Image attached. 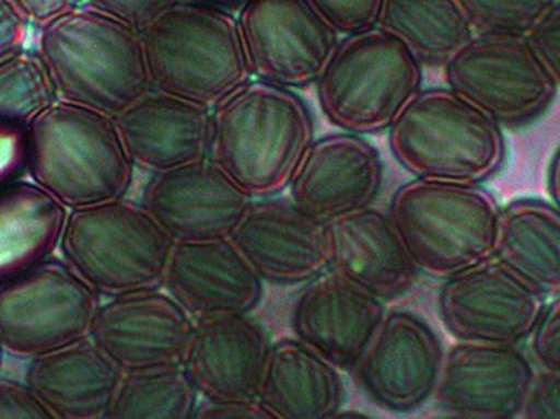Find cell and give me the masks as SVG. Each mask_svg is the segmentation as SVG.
Segmentation results:
<instances>
[{"label":"cell","instance_id":"6","mask_svg":"<svg viewBox=\"0 0 560 419\" xmlns=\"http://www.w3.org/2000/svg\"><path fill=\"white\" fill-rule=\"evenodd\" d=\"M387 211L421 273L444 280L495 259L502 207L482 186L413 179Z\"/></svg>","mask_w":560,"mask_h":419},{"label":"cell","instance_id":"30","mask_svg":"<svg viewBox=\"0 0 560 419\" xmlns=\"http://www.w3.org/2000/svg\"><path fill=\"white\" fill-rule=\"evenodd\" d=\"M58 101L38 53L22 49L0 61V124L26 127Z\"/></svg>","mask_w":560,"mask_h":419},{"label":"cell","instance_id":"46","mask_svg":"<svg viewBox=\"0 0 560 419\" xmlns=\"http://www.w3.org/2000/svg\"><path fill=\"white\" fill-rule=\"evenodd\" d=\"M2 354H3V351H2V348H0V365H2Z\"/></svg>","mask_w":560,"mask_h":419},{"label":"cell","instance_id":"40","mask_svg":"<svg viewBox=\"0 0 560 419\" xmlns=\"http://www.w3.org/2000/svg\"><path fill=\"white\" fill-rule=\"evenodd\" d=\"M28 26L9 0H0V61L25 49Z\"/></svg>","mask_w":560,"mask_h":419},{"label":"cell","instance_id":"24","mask_svg":"<svg viewBox=\"0 0 560 419\" xmlns=\"http://www.w3.org/2000/svg\"><path fill=\"white\" fill-rule=\"evenodd\" d=\"M124 372L91 339L30 359L23 384L59 419H107Z\"/></svg>","mask_w":560,"mask_h":419},{"label":"cell","instance_id":"13","mask_svg":"<svg viewBox=\"0 0 560 419\" xmlns=\"http://www.w3.org/2000/svg\"><path fill=\"white\" fill-rule=\"evenodd\" d=\"M236 19L253 79L279 88L315 84L339 43L306 0H248Z\"/></svg>","mask_w":560,"mask_h":419},{"label":"cell","instance_id":"14","mask_svg":"<svg viewBox=\"0 0 560 419\" xmlns=\"http://www.w3.org/2000/svg\"><path fill=\"white\" fill-rule=\"evenodd\" d=\"M196 319L164 289L110 296L98 306L91 339L124 374L183 365Z\"/></svg>","mask_w":560,"mask_h":419},{"label":"cell","instance_id":"2","mask_svg":"<svg viewBox=\"0 0 560 419\" xmlns=\"http://www.w3.org/2000/svg\"><path fill=\"white\" fill-rule=\"evenodd\" d=\"M36 53L58 101L115 117L151 89L141 33L85 5L39 28Z\"/></svg>","mask_w":560,"mask_h":419},{"label":"cell","instance_id":"8","mask_svg":"<svg viewBox=\"0 0 560 419\" xmlns=\"http://www.w3.org/2000/svg\"><path fill=\"white\" fill-rule=\"evenodd\" d=\"M176 241L140 202L110 200L68 211L62 260L101 296L163 289Z\"/></svg>","mask_w":560,"mask_h":419},{"label":"cell","instance_id":"23","mask_svg":"<svg viewBox=\"0 0 560 419\" xmlns=\"http://www.w3.org/2000/svg\"><path fill=\"white\" fill-rule=\"evenodd\" d=\"M114 120L137 170L154 174L209 158L212 108L199 102L150 89Z\"/></svg>","mask_w":560,"mask_h":419},{"label":"cell","instance_id":"34","mask_svg":"<svg viewBox=\"0 0 560 419\" xmlns=\"http://www.w3.org/2000/svg\"><path fill=\"white\" fill-rule=\"evenodd\" d=\"M179 0H81V5L114 16L141 32Z\"/></svg>","mask_w":560,"mask_h":419},{"label":"cell","instance_id":"19","mask_svg":"<svg viewBox=\"0 0 560 419\" xmlns=\"http://www.w3.org/2000/svg\"><path fill=\"white\" fill-rule=\"evenodd\" d=\"M385 315L382 300L326 270L306 282L293 300L290 328L293 338L349 374Z\"/></svg>","mask_w":560,"mask_h":419},{"label":"cell","instance_id":"9","mask_svg":"<svg viewBox=\"0 0 560 419\" xmlns=\"http://www.w3.org/2000/svg\"><path fill=\"white\" fill-rule=\"evenodd\" d=\"M443 74L446 88L503 130L535 124L559 92L528 36L474 35L444 65Z\"/></svg>","mask_w":560,"mask_h":419},{"label":"cell","instance_id":"35","mask_svg":"<svg viewBox=\"0 0 560 419\" xmlns=\"http://www.w3.org/2000/svg\"><path fill=\"white\" fill-rule=\"evenodd\" d=\"M0 419H59L23 382L0 377Z\"/></svg>","mask_w":560,"mask_h":419},{"label":"cell","instance_id":"29","mask_svg":"<svg viewBox=\"0 0 560 419\" xmlns=\"http://www.w3.org/2000/svg\"><path fill=\"white\" fill-rule=\"evenodd\" d=\"M199 394L183 365L127 372L107 419H192Z\"/></svg>","mask_w":560,"mask_h":419},{"label":"cell","instance_id":"7","mask_svg":"<svg viewBox=\"0 0 560 419\" xmlns=\"http://www.w3.org/2000/svg\"><path fill=\"white\" fill-rule=\"evenodd\" d=\"M424 68L384 30L339 38L315 82L323 117L348 133H384L423 89Z\"/></svg>","mask_w":560,"mask_h":419},{"label":"cell","instance_id":"3","mask_svg":"<svg viewBox=\"0 0 560 419\" xmlns=\"http://www.w3.org/2000/svg\"><path fill=\"white\" fill-rule=\"evenodd\" d=\"M25 130L30 181L66 209L125 199L137 167L114 117L56 101Z\"/></svg>","mask_w":560,"mask_h":419},{"label":"cell","instance_id":"20","mask_svg":"<svg viewBox=\"0 0 560 419\" xmlns=\"http://www.w3.org/2000/svg\"><path fill=\"white\" fill-rule=\"evenodd\" d=\"M258 276L230 237L176 243L163 289L196 319L252 315L265 299Z\"/></svg>","mask_w":560,"mask_h":419},{"label":"cell","instance_id":"45","mask_svg":"<svg viewBox=\"0 0 560 419\" xmlns=\"http://www.w3.org/2000/svg\"><path fill=\"white\" fill-rule=\"evenodd\" d=\"M440 419H487V418L463 417V415H446V417H443Z\"/></svg>","mask_w":560,"mask_h":419},{"label":"cell","instance_id":"22","mask_svg":"<svg viewBox=\"0 0 560 419\" xmlns=\"http://www.w3.org/2000/svg\"><path fill=\"white\" fill-rule=\"evenodd\" d=\"M328 270L382 302L407 295L418 277L387 210L369 207L328 223Z\"/></svg>","mask_w":560,"mask_h":419},{"label":"cell","instance_id":"31","mask_svg":"<svg viewBox=\"0 0 560 419\" xmlns=\"http://www.w3.org/2000/svg\"><path fill=\"white\" fill-rule=\"evenodd\" d=\"M476 35L529 36L558 0H457Z\"/></svg>","mask_w":560,"mask_h":419},{"label":"cell","instance_id":"32","mask_svg":"<svg viewBox=\"0 0 560 419\" xmlns=\"http://www.w3.org/2000/svg\"><path fill=\"white\" fill-rule=\"evenodd\" d=\"M339 36L358 35L375 28L384 0H306Z\"/></svg>","mask_w":560,"mask_h":419},{"label":"cell","instance_id":"26","mask_svg":"<svg viewBox=\"0 0 560 419\" xmlns=\"http://www.w3.org/2000/svg\"><path fill=\"white\" fill-rule=\"evenodd\" d=\"M495 259L546 300L560 295V210L525 197L503 207Z\"/></svg>","mask_w":560,"mask_h":419},{"label":"cell","instance_id":"41","mask_svg":"<svg viewBox=\"0 0 560 419\" xmlns=\"http://www.w3.org/2000/svg\"><path fill=\"white\" fill-rule=\"evenodd\" d=\"M30 26L43 28L81 5V0H9Z\"/></svg>","mask_w":560,"mask_h":419},{"label":"cell","instance_id":"36","mask_svg":"<svg viewBox=\"0 0 560 419\" xmlns=\"http://www.w3.org/2000/svg\"><path fill=\"white\" fill-rule=\"evenodd\" d=\"M26 154L25 127L0 124V189L26 174Z\"/></svg>","mask_w":560,"mask_h":419},{"label":"cell","instance_id":"1","mask_svg":"<svg viewBox=\"0 0 560 419\" xmlns=\"http://www.w3.org/2000/svg\"><path fill=\"white\" fill-rule=\"evenodd\" d=\"M315 131L312 107L299 92L252 79L212 108L209 158L253 199L280 196Z\"/></svg>","mask_w":560,"mask_h":419},{"label":"cell","instance_id":"5","mask_svg":"<svg viewBox=\"0 0 560 419\" xmlns=\"http://www.w3.org/2000/svg\"><path fill=\"white\" fill-rule=\"evenodd\" d=\"M140 33L151 89L213 108L253 79L235 13L179 0Z\"/></svg>","mask_w":560,"mask_h":419},{"label":"cell","instance_id":"16","mask_svg":"<svg viewBox=\"0 0 560 419\" xmlns=\"http://www.w3.org/2000/svg\"><path fill=\"white\" fill-rule=\"evenodd\" d=\"M230 240L271 286H305L328 270V223L290 197L253 199Z\"/></svg>","mask_w":560,"mask_h":419},{"label":"cell","instance_id":"10","mask_svg":"<svg viewBox=\"0 0 560 419\" xmlns=\"http://www.w3.org/2000/svg\"><path fill=\"white\" fill-rule=\"evenodd\" d=\"M101 303L65 260L49 257L0 282V348L30 361L84 341Z\"/></svg>","mask_w":560,"mask_h":419},{"label":"cell","instance_id":"12","mask_svg":"<svg viewBox=\"0 0 560 419\" xmlns=\"http://www.w3.org/2000/svg\"><path fill=\"white\" fill-rule=\"evenodd\" d=\"M446 351L436 329L420 313L392 310L349 374L382 410L413 414L436 395Z\"/></svg>","mask_w":560,"mask_h":419},{"label":"cell","instance_id":"27","mask_svg":"<svg viewBox=\"0 0 560 419\" xmlns=\"http://www.w3.org/2000/svg\"><path fill=\"white\" fill-rule=\"evenodd\" d=\"M68 211L32 181L0 189V282L52 257Z\"/></svg>","mask_w":560,"mask_h":419},{"label":"cell","instance_id":"38","mask_svg":"<svg viewBox=\"0 0 560 419\" xmlns=\"http://www.w3.org/2000/svg\"><path fill=\"white\" fill-rule=\"evenodd\" d=\"M528 38L560 89V2L546 13Z\"/></svg>","mask_w":560,"mask_h":419},{"label":"cell","instance_id":"44","mask_svg":"<svg viewBox=\"0 0 560 419\" xmlns=\"http://www.w3.org/2000/svg\"><path fill=\"white\" fill-rule=\"evenodd\" d=\"M326 419H375L374 417H371V415L362 414V411H355V410H342L336 411L335 415H331V417H328Z\"/></svg>","mask_w":560,"mask_h":419},{"label":"cell","instance_id":"39","mask_svg":"<svg viewBox=\"0 0 560 419\" xmlns=\"http://www.w3.org/2000/svg\"><path fill=\"white\" fill-rule=\"evenodd\" d=\"M192 419H280L266 405L256 400L209 401L203 400Z\"/></svg>","mask_w":560,"mask_h":419},{"label":"cell","instance_id":"43","mask_svg":"<svg viewBox=\"0 0 560 419\" xmlns=\"http://www.w3.org/2000/svg\"><path fill=\"white\" fill-rule=\"evenodd\" d=\"M186 2L202 3V5L215 7L233 13V10L238 12L248 0H186Z\"/></svg>","mask_w":560,"mask_h":419},{"label":"cell","instance_id":"21","mask_svg":"<svg viewBox=\"0 0 560 419\" xmlns=\"http://www.w3.org/2000/svg\"><path fill=\"white\" fill-rule=\"evenodd\" d=\"M271 346L253 315L197 319L183 369L203 400H256Z\"/></svg>","mask_w":560,"mask_h":419},{"label":"cell","instance_id":"42","mask_svg":"<svg viewBox=\"0 0 560 419\" xmlns=\"http://www.w3.org/2000/svg\"><path fill=\"white\" fill-rule=\"evenodd\" d=\"M548 193L551 202L560 210V148L552 156L548 170Z\"/></svg>","mask_w":560,"mask_h":419},{"label":"cell","instance_id":"33","mask_svg":"<svg viewBox=\"0 0 560 419\" xmlns=\"http://www.w3.org/2000/svg\"><path fill=\"white\" fill-rule=\"evenodd\" d=\"M528 342L538 371L560 375V295L546 305Z\"/></svg>","mask_w":560,"mask_h":419},{"label":"cell","instance_id":"17","mask_svg":"<svg viewBox=\"0 0 560 419\" xmlns=\"http://www.w3.org/2000/svg\"><path fill=\"white\" fill-rule=\"evenodd\" d=\"M385 177L384 156L369 137L336 131L315 138L287 190L296 206L329 223L374 207Z\"/></svg>","mask_w":560,"mask_h":419},{"label":"cell","instance_id":"18","mask_svg":"<svg viewBox=\"0 0 560 419\" xmlns=\"http://www.w3.org/2000/svg\"><path fill=\"white\" fill-rule=\"evenodd\" d=\"M538 372L523 346L454 342L434 400L447 415L520 419Z\"/></svg>","mask_w":560,"mask_h":419},{"label":"cell","instance_id":"37","mask_svg":"<svg viewBox=\"0 0 560 419\" xmlns=\"http://www.w3.org/2000/svg\"><path fill=\"white\" fill-rule=\"evenodd\" d=\"M520 419H560V375L539 371Z\"/></svg>","mask_w":560,"mask_h":419},{"label":"cell","instance_id":"28","mask_svg":"<svg viewBox=\"0 0 560 419\" xmlns=\"http://www.w3.org/2000/svg\"><path fill=\"white\" fill-rule=\"evenodd\" d=\"M378 28L400 39L423 68H444L472 38L457 0H384Z\"/></svg>","mask_w":560,"mask_h":419},{"label":"cell","instance_id":"15","mask_svg":"<svg viewBox=\"0 0 560 419\" xmlns=\"http://www.w3.org/2000/svg\"><path fill=\"white\" fill-rule=\"evenodd\" d=\"M252 202L210 158L151 174L140 200L176 243L232 236Z\"/></svg>","mask_w":560,"mask_h":419},{"label":"cell","instance_id":"11","mask_svg":"<svg viewBox=\"0 0 560 419\" xmlns=\"http://www.w3.org/2000/svg\"><path fill=\"white\" fill-rule=\"evenodd\" d=\"M548 300L497 259L444 279L438 316L456 342L523 346Z\"/></svg>","mask_w":560,"mask_h":419},{"label":"cell","instance_id":"25","mask_svg":"<svg viewBox=\"0 0 560 419\" xmlns=\"http://www.w3.org/2000/svg\"><path fill=\"white\" fill-rule=\"evenodd\" d=\"M258 400L280 419H326L342 410V372L293 336L272 341Z\"/></svg>","mask_w":560,"mask_h":419},{"label":"cell","instance_id":"4","mask_svg":"<svg viewBox=\"0 0 560 419\" xmlns=\"http://www.w3.org/2000/svg\"><path fill=\"white\" fill-rule=\"evenodd\" d=\"M387 133L415 179L482 186L509 156L505 130L450 88L421 89Z\"/></svg>","mask_w":560,"mask_h":419}]
</instances>
